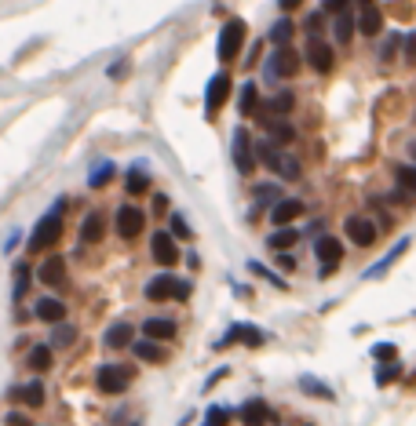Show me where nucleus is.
<instances>
[{"label": "nucleus", "mask_w": 416, "mask_h": 426, "mask_svg": "<svg viewBox=\"0 0 416 426\" xmlns=\"http://www.w3.org/2000/svg\"><path fill=\"white\" fill-rule=\"evenodd\" d=\"M300 390L307 394V397H314V401H336V390L329 383H321V379H314V376H300Z\"/></svg>", "instance_id": "34"}, {"label": "nucleus", "mask_w": 416, "mask_h": 426, "mask_svg": "<svg viewBox=\"0 0 416 426\" xmlns=\"http://www.w3.org/2000/svg\"><path fill=\"white\" fill-rule=\"evenodd\" d=\"M278 8L288 15V11H296V8H303V0H278Z\"/></svg>", "instance_id": "52"}, {"label": "nucleus", "mask_w": 416, "mask_h": 426, "mask_svg": "<svg viewBox=\"0 0 416 426\" xmlns=\"http://www.w3.org/2000/svg\"><path fill=\"white\" fill-rule=\"evenodd\" d=\"M33 277L37 273L29 270V263H15V299H22L26 295V288L33 284Z\"/></svg>", "instance_id": "40"}, {"label": "nucleus", "mask_w": 416, "mask_h": 426, "mask_svg": "<svg viewBox=\"0 0 416 426\" xmlns=\"http://www.w3.org/2000/svg\"><path fill=\"white\" fill-rule=\"evenodd\" d=\"M260 124L267 128V139H270V142H278L281 150H285L288 142H296V128L288 124L285 117H260Z\"/></svg>", "instance_id": "23"}, {"label": "nucleus", "mask_w": 416, "mask_h": 426, "mask_svg": "<svg viewBox=\"0 0 416 426\" xmlns=\"http://www.w3.org/2000/svg\"><path fill=\"white\" fill-rule=\"evenodd\" d=\"M33 313H37L44 324H62V321H66V313H69V306H66L62 299H55V295H44V299H37Z\"/></svg>", "instance_id": "24"}, {"label": "nucleus", "mask_w": 416, "mask_h": 426, "mask_svg": "<svg viewBox=\"0 0 416 426\" xmlns=\"http://www.w3.org/2000/svg\"><path fill=\"white\" fill-rule=\"evenodd\" d=\"M150 259H154L157 266L172 270L179 259H183V252H179V240H175L168 230H154V233H150Z\"/></svg>", "instance_id": "12"}, {"label": "nucleus", "mask_w": 416, "mask_h": 426, "mask_svg": "<svg viewBox=\"0 0 416 426\" xmlns=\"http://www.w3.org/2000/svg\"><path fill=\"white\" fill-rule=\"evenodd\" d=\"M194 295V284L187 281V277H175V273H157L147 281V288H142V299L147 303H187Z\"/></svg>", "instance_id": "2"}, {"label": "nucleus", "mask_w": 416, "mask_h": 426, "mask_svg": "<svg viewBox=\"0 0 416 426\" xmlns=\"http://www.w3.org/2000/svg\"><path fill=\"white\" fill-rule=\"evenodd\" d=\"M230 343L263 346V343H267V331H263V328H256V324H230V328L223 331V339L215 343V350H223V346H230Z\"/></svg>", "instance_id": "13"}, {"label": "nucleus", "mask_w": 416, "mask_h": 426, "mask_svg": "<svg viewBox=\"0 0 416 426\" xmlns=\"http://www.w3.org/2000/svg\"><path fill=\"white\" fill-rule=\"evenodd\" d=\"M175 240H190L194 237V230H190V222H187V215L183 212H168V226H165Z\"/></svg>", "instance_id": "36"}, {"label": "nucleus", "mask_w": 416, "mask_h": 426, "mask_svg": "<svg viewBox=\"0 0 416 426\" xmlns=\"http://www.w3.org/2000/svg\"><path fill=\"white\" fill-rule=\"evenodd\" d=\"M44 397H48V390H44V383H41V379H33V383H26V386H15V390H11V401L29 404V408H41V404H44Z\"/></svg>", "instance_id": "26"}, {"label": "nucleus", "mask_w": 416, "mask_h": 426, "mask_svg": "<svg viewBox=\"0 0 416 426\" xmlns=\"http://www.w3.org/2000/svg\"><path fill=\"white\" fill-rule=\"evenodd\" d=\"M26 368H29L33 376L51 372V368H55V350H51V343H33L26 350Z\"/></svg>", "instance_id": "17"}, {"label": "nucleus", "mask_w": 416, "mask_h": 426, "mask_svg": "<svg viewBox=\"0 0 416 426\" xmlns=\"http://www.w3.org/2000/svg\"><path fill=\"white\" fill-rule=\"evenodd\" d=\"M106 237V215L102 212H88L84 219H81V248L88 245H99V240Z\"/></svg>", "instance_id": "22"}, {"label": "nucleus", "mask_w": 416, "mask_h": 426, "mask_svg": "<svg viewBox=\"0 0 416 426\" xmlns=\"http://www.w3.org/2000/svg\"><path fill=\"white\" fill-rule=\"evenodd\" d=\"M238 415H241V426H278V415L270 412V404L263 397H248Z\"/></svg>", "instance_id": "14"}, {"label": "nucleus", "mask_w": 416, "mask_h": 426, "mask_svg": "<svg viewBox=\"0 0 416 426\" xmlns=\"http://www.w3.org/2000/svg\"><path fill=\"white\" fill-rule=\"evenodd\" d=\"M128 73H132V59H128V55H121L117 62L106 66V77H110V81H124Z\"/></svg>", "instance_id": "43"}, {"label": "nucleus", "mask_w": 416, "mask_h": 426, "mask_svg": "<svg viewBox=\"0 0 416 426\" xmlns=\"http://www.w3.org/2000/svg\"><path fill=\"white\" fill-rule=\"evenodd\" d=\"M238 114L241 117H256L260 114V84L256 81H245L238 88Z\"/></svg>", "instance_id": "27"}, {"label": "nucleus", "mask_w": 416, "mask_h": 426, "mask_svg": "<svg viewBox=\"0 0 416 426\" xmlns=\"http://www.w3.org/2000/svg\"><path fill=\"white\" fill-rule=\"evenodd\" d=\"M354 22H358L361 36H380L384 33V11H380V4H365V8H358Z\"/></svg>", "instance_id": "21"}, {"label": "nucleus", "mask_w": 416, "mask_h": 426, "mask_svg": "<svg viewBox=\"0 0 416 426\" xmlns=\"http://www.w3.org/2000/svg\"><path fill=\"white\" fill-rule=\"evenodd\" d=\"M51 350H66V346H74L77 343V328L69 324V321H62V324H51Z\"/></svg>", "instance_id": "35"}, {"label": "nucleus", "mask_w": 416, "mask_h": 426, "mask_svg": "<svg viewBox=\"0 0 416 426\" xmlns=\"http://www.w3.org/2000/svg\"><path fill=\"white\" fill-rule=\"evenodd\" d=\"M230 415H234V412L220 408V404H212V408L205 412V426H227V422H230Z\"/></svg>", "instance_id": "45"}, {"label": "nucleus", "mask_w": 416, "mask_h": 426, "mask_svg": "<svg viewBox=\"0 0 416 426\" xmlns=\"http://www.w3.org/2000/svg\"><path fill=\"white\" fill-rule=\"evenodd\" d=\"M230 91H234V81H230V73H227V69H220V73H212V77H208L205 95H201V102H205V117H208V121L220 117V109L230 102Z\"/></svg>", "instance_id": "8"}, {"label": "nucleus", "mask_w": 416, "mask_h": 426, "mask_svg": "<svg viewBox=\"0 0 416 426\" xmlns=\"http://www.w3.org/2000/svg\"><path fill=\"white\" fill-rule=\"evenodd\" d=\"M398 44H402V33H398V29H391V33L384 36V44H380V59H384V62H391L394 55H398Z\"/></svg>", "instance_id": "42"}, {"label": "nucleus", "mask_w": 416, "mask_h": 426, "mask_svg": "<svg viewBox=\"0 0 416 426\" xmlns=\"http://www.w3.org/2000/svg\"><path fill=\"white\" fill-rule=\"evenodd\" d=\"M409 245H412V240H409V237H402V240H398V245H394V248H391L384 259H380L376 266H369V270H365V277H384V273H387V270L398 263V259H402V255L409 252Z\"/></svg>", "instance_id": "32"}, {"label": "nucleus", "mask_w": 416, "mask_h": 426, "mask_svg": "<svg viewBox=\"0 0 416 426\" xmlns=\"http://www.w3.org/2000/svg\"><path fill=\"white\" fill-rule=\"evenodd\" d=\"M303 212H307V205L300 197H281L278 205H270V222H274V226H293Z\"/></svg>", "instance_id": "16"}, {"label": "nucleus", "mask_w": 416, "mask_h": 426, "mask_svg": "<svg viewBox=\"0 0 416 426\" xmlns=\"http://www.w3.org/2000/svg\"><path fill=\"white\" fill-rule=\"evenodd\" d=\"M248 270L256 273V277H263V281H270L278 291H285V288H288V281H285V277H281V273H274V270H267V266L260 263V259H252V263H248Z\"/></svg>", "instance_id": "41"}, {"label": "nucleus", "mask_w": 416, "mask_h": 426, "mask_svg": "<svg viewBox=\"0 0 416 426\" xmlns=\"http://www.w3.org/2000/svg\"><path fill=\"white\" fill-rule=\"evenodd\" d=\"M132 426H142V422H132Z\"/></svg>", "instance_id": "55"}, {"label": "nucleus", "mask_w": 416, "mask_h": 426, "mask_svg": "<svg viewBox=\"0 0 416 426\" xmlns=\"http://www.w3.org/2000/svg\"><path fill=\"white\" fill-rule=\"evenodd\" d=\"M300 69H303V55L293 44H285V48H274V55H267L263 59V81L267 84H281V81H293Z\"/></svg>", "instance_id": "3"}, {"label": "nucleus", "mask_w": 416, "mask_h": 426, "mask_svg": "<svg viewBox=\"0 0 416 426\" xmlns=\"http://www.w3.org/2000/svg\"><path fill=\"white\" fill-rule=\"evenodd\" d=\"M303 59H307V66H311L314 73L329 77L333 66H336V48H333V41H325V36H307Z\"/></svg>", "instance_id": "10"}, {"label": "nucleus", "mask_w": 416, "mask_h": 426, "mask_svg": "<svg viewBox=\"0 0 416 426\" xmlns=\"http://www.w3.org/2000/svg\"><path fill=\"white\" fill-rule=\"evenodd\" d=\"M245 36H248L245 18H227L223 29H220V36H215V59H220L223 66L238 62V55L245 48Z\"/></svg>", "instance_id": "4"}, {"label": "nucleus", "mask_w": 416, "mask_h": 426, "mask_svg": "<svg viewBox=\"0 0 416 426\" xmlns=\"http://www.w3.org/2000/svg\"><path fill=\"white\" fill-rule=\"evenodd\" d=\"M201 426H205V422H201Z\"/></svg>", "instance_id": "56"}, {"label": "nucleus", "mask_w": 416, "mask_h": 426, "mask_svg": "<svg viewBox=\"0 0 416 426\" xmlns=\"http://www.w3.org/2000/svg\"><path fill=\"white\" fill-rule=\"evenodd\" d=\"M132 383H135V368L132 364H99V372H95V386H99V394H106V397L128 394Z\"/></svg>", "instance_id": "5"}, {"label": "nucleus", "mask_w": 416, "mask_h": 426, "mask_svg": "<svg viewBox=\"0 0 416 426\" xmlns=\"http://www.w3.org/2000/svg\"><path fill=\"white\" fill-rule=\"evenodd\" d=\"M333 36H336V44H343L347 48L351 41H354V33H358V22H354V15L351 11H340V15H333Z\"/></svg>", "instance_id": "30"}, {"label": "nucleus", "mask_w": 416, "mask_h": 426, "mask_svg": "<svg viewBox=\"0 0 416 426\" xmlns=\"http://www.w3.org/2000/svg\"><path fill=\"white\" fill-rule=\"evenodd\" d=\"M154 212L157 215H168V197L165 193H154Z\"/></svg>", "instance_id": "51"}, {"label": "nucleus", "mask_w": 416, "mask_h": 426, "mask_svg": "<svg viewBox=\"0 0 416 426\" xmlns=\"http://www.w3.org/2000/svg\"><path fill=\"white\" fill-rule=\"evenodd\" d=\"M373 357H376V361H394V357H398V346H394V343H376V346H373Z\"/></svg>", "instance_id": "46"}, {"label": "nucleus", "mask_w": 416, "mask_h": 426, "mask_svg": "<svg viewBox=\"0 0 416 426\" xmlns=\"http://www.w3.org/2000/svg\"><path fill=\"white\" fill-rule=\"evenodd\" d=\"M409 157H412V164H416V142H409Z\"/></svg>", "instance_id": "54"}, {"label": "nucleus", "mask_w": 416, "mask_h": 426, "mask_svg": "<svg viewBox=\"0 0 416 426\" xmlns=\"http://www.w3.org/2000/svg\"><path fill=\"white\" fill-rule=\"evenodd\" d=\"M124 190L128 197H142L150 190V160H132V168L124 172Z\"/></svg>", "instance_id": "18"}, {"label": "nucleus", "mask_w": 416, "mask_h": 426, "mask_svg": "<svg viewBox=\"0 0 416 426\" xmlns=\"http://www.w3.org/2000/svg\"><path fill=\"white\" fill-rule=\"evenodd\" d=\"M274 175H278V179H285V182L303 179V160H300L296 153L281 150V153H278V164H274Z\"/></svg>", "instance_id": "31"}, {"label": "nucleus", "mask_w": 416, "mask_h": 426, "mask_svg": "<svg viewBox=\"0 0 416 426\" xmlns=\"http://www.w3.org/2000/svg\"><path fill=\"white\" fill-rule=\"evenodd\" d=\"M132 339H135V324H128V321L110 324V328H106V336H102V343L110 346V350H124V346H132Z\"/></svg>", "instance_id": "29"}, {"label": "nucleus", "mask_w": 416, "mask_h": 426, "mask_svg": "<svg viewBox=\"0 0 416 426\" xmlns=\"http://www.w3.org/2000/svg\"><path fill=\"white\" fill-rule=\"evenodd\" d=\"M278 266L281 270H296V255L293 252H278Z\"/></svg>", "instance_id": "50"}, {"label": "nucleus", "mask_w": 416, "mask_h": 426, "mask_svg": "<svg viewBox=\"0 0 416 426\" xmlns=\"http://www.w3.org/2000/svg\"><path fill=\"white\" fill-rule=\"evenodd\" d=\"M132 354H135L142 364H165V361H168L165 343H154V339H139V343H132Z\"/></svg>", "instance_id": "25"}, {"label": "nucleus", "mask_w": 416, "mask_h": 426, "mask_svg": "<svg viewBox=\"0 0 416 426\" xmlns=\"http://www.w3.org/2000/svg\"><path fill=\"white\" fill-rule=\"evenodd\" d=\"M142 230H147V212H142L139 205L124 200V205L114 208V233H117L121 240H139Z\"/></svg>", "instance_id": "7"}, {"label": "nucleus", "mask_w": 416, "mask_h": 426, "mask_svg": "<svg viewBox=\"0 0 416 426\" xmlns=\"http://www.w3.org/2000/svg\"><path fill=\"white\" fill-rule=\"evenodd\" d=\"M343 233H347V240L354 248H373L376 240H380V226H376V219H369V215H347L343 219Z\"/></svg>", "instance_id": "11"}, {"label": "nucleus", "mask_w": 416, "mask_h": 426, "mask_svg": "<svg viewBox=\"0 0 416 426\" xmlns=\"http://www.w3.org/2000/svg\"><path fill=\"white\" fill-rule=\"evenodd\" d=\"M293 36H296V22L288 15H281L274 26H270V33H267V41L274 44V48H285V44H293Z\"/></svg>", "instance_id": "33"}, {"label": "nucleus", "mask_w": 416, "mask_h": 426, "mask_svg": "<svg viewBox=\"0 0 416 426\" xmlns=\"http://www.w3.org/2000/svg\"><path fill=\"white\" fill-rule=\"evenodd\" d=\"M314 259L321 263L318 277H321V281H329V277L340 270V263H343V240L333 237V233H318L314 237Z\"/></svg>", "instance_id": "9"}, {"label": "nucleus", "mask_w": 416, "mask_h": 426, "mask_svg": "<svg viewBox=\"0 0 416 426\" xmlns=\"http://www.w3.org/2000/svg\"><path fill=\"white\" fill-rule=\"evenodd\" d=\"M405 62H409V66H416V33H409V36H405Z\"/></svg>", "instance_id": "49"}, {"label": "nucleus", "mask_w": 416, "mask_h": 426, "mask_svg": "<svg viewBox=\"0 0 416 426\" xmlns=\"http://www.w3.org/2000/svg\"><path fill=\"white\" fill-rule=\"evenodd\" d=\"M62 212H66V197H59L41 219L33 233L26 237V255H41V252H55L59 237H62Z\"/></svg>", "instance_id": "1"}, {"label": "nucleus", "mask_w": 416, "mask_h": 426, "mask_svg": "<svg viewBox=\"0 0 416 426\" xmlns=\"http://www.w3.org/2000/svg\"><path fill=\"white\" fill-rule=\"evenodd\" d=\"M376 386H391V383H398L402 379V364L398 361H384V364H376Z\"/></svg>", "instance_id": "37"}, {"label": "nucleus", "mask_w": 416, "mask_h": 426, "mask_svg": "<svg viewBox=\"0 0 416 426\" xmlns=\"http://www.w3.org/2000/svg\"><path fill=\"white\" fill-rule=\"evenodd\" d=\"M139 331H142V339H154V343H172L179 336V328H175L172 317H147Z\"/></svg>", "instance_id": "20"}, {"label": "nucleus", "mask_w": 416, "mask_h": 426, "mask_svg": "<svg viewBox=\"0 0 416 426\" xmlns=\"http://www.w3.org/2000/svg\"><path fill=\"white\" fill-rule=\"evenodd\" d=\"M33 273H37V281L48 284V288H59V284L69 281V277H66V259H62V255H44V263L33 270Z\"/></svg>", "instance_id": "15"}, {"label": "nucleus", "mask_w": 416, "mask_h": 426, "mask_svg": "<svg viewBox=\"0 0 416 426\" xmlns=\"http://www.w3.org/2000/svg\"><path fill=\"white\" fill-rule=\"evenodd\" d=\"M394 182H398V186H402V190H409L412 197H416V164H394Z\"/></svg>", "instance_id": "38"}, {"label": "nucleus", "mask_w": 416, "mask_h": 426, "mask_svg": "<svg viewBox=\"0 0 416 426\" xmlns=\"http://www.w3.org/2000/svg\"><path fill=\"white\" fill-rule=\"evenodd\" d=\"M4 426H33V422H29V415H26V412H19V408H11V412L4 415Z\"/></svg>", "instance_id": "47"}, {"label": "nucleus", "mask_w": 416, "mask_h": 426, "mask_svg": "<svg viewBox=\"0 0 416 426\" xmlns=\"http://www.w3.org/2000/svg\"><path fill=\"white\" fill-rule=\"evenodd\" d=\"M351 0H321V11L325 15H340V11H347Z\"/></svg>", "instance_id": "48"}, {"label": "nucleus", "mask_w": 416, "mask_h": 426, "mask_svg": "<svg viewBox=\"0 0 416 426\" xmlns=\"http://www.w3.org/2000/svg\"><path fill=\"white\" fill-rule=\"evenodd\" d=\"M223 376H227V368H220V372H212V376H208V383H205V390H212V386H215V383H220Z\"/></svg>", "instance_id": "53"}, {"label": "nucleus", "mask_w": 416, "mask_h": 426, "mask_svg": "<svg viewBox=\"0 0 416 426\" xmlns=\"http://www.w3.org/2000/svg\"><path fill=\"white\" fill-rule=\"evenodd\" d=\"M300 237H303V233H300L296 226H274V233L267 237V248H270V252H293V248L300 245Z\"/></svg>", "instance_id": "28"}, {"label": "nucleus", "mask_w": 416, "mask_h": 426, "mask_svg": "<svg viewBox=\"0 0 416 426\" xmlns=\"http://www.w3.org/2000/svg\"><path fill=\"white\" fill-rule=\"evenodd\" d=\"M252 197H256L260 205H278V200H281V186H278V182H256V186H252Z\"/></svg>", "instance_id": "39"}, {"label": "nucleus", "mask_w": 416, "mask_h": 426, "mask_svg": "<svg viewBox=\"0 0 416 426\" xmlns=\"http://www.w3.org/2000/svg\"><path fill=\"white\" fill-rule=\"evenodd\" d=\"M303 29H307V36H325V11H314V15H307Z\"/></svg>", "instance_id": "44"}, {"label": "nucleus", "mask_w": 416, "mask_h": 426, "mask_svg": "<svg viewBox=\"0 0 416 426\" xmlns=\"http://www.w3.org/2000/svg\"><path fill=\"white\" fill-rule=\"evenodd\" d=\"M117 175H121V168H117L110 157H102V160L92 164V172H88V179H84V186H88V190H106Z\"/></svg>", "instance_id": "19"}, {"label": "nucleus", "mask_w": 416, "mask_h": 426, "mask_svg": "<svg viewBox=\"0 0 416 426\" xmlns=\"http://www.w3.org/2000/svg\"><path fill=\"white\" fill-rule=\"evenodd\" d=\"M230 157H234V168H238L241 175H252L260 168V160H256V139H252V132L245 124L234 128V135H230Z\"/></svg>", "instance_id": "6"}]
</instances>
